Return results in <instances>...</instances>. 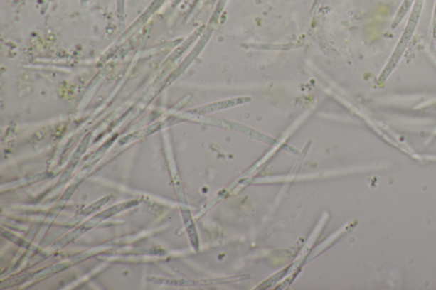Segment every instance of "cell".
<instances>
[{"instance_id": "obj_1", "label": "cell", "mask_w": 436, "mask_h": 290, "mask_svg": "<svg viewBox=\"0 0 436 290\" xmlns=\"http://www.w3.org/2000/svg\"><path fill=\"white\" fill-rule=\"evenodd\" d=\"M425 0H415L412 7L411 14H410L407 25H405L404 32L401 34V37L397 44L394 52H393L390 60L383 68V71L380 72L378 79V84L382 85L390 77L393 72L400 63L401 58L407 50L409 42L411 41L414 32L417 28L418 21H420L422 14V8H424Z\"/></svg>"}, {"instance_id": "obj_2", "label": "cell", "mask_w": 436, "mask_h": 290, "mask_svg": "<svg viewBox=\"0 0 436 290\" xmlns=\"http://www.w3.org/2000/svg\"><path fill=\"white\" fill-rule=\"evenodd\" d=\"M415 0H403V4L399 8L398 12L396 13L394 20L392 21L391 29L395 30L399 27L401 21H403L405 16H407L410 9L413 6Z\"/></svg>"}, {"instance_id": "obj_3", "label": "cell", "mask_w": 436, "mask_h": 290, "mask_svg": "<svg viewBox=\"0 0 436 290\" xmlns=\"http://www.w3.org/2000/svg\"><path fill=\"white\" fill-rule=\"evenodd\" d=\"M432 34H433L434 40L436 41V0H435L434 14H433Z\"/></svg>"}]
</instances>
